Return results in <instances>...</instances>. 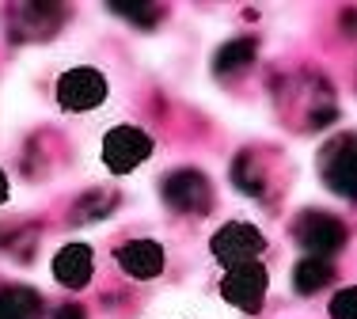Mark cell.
<instances>
[{
    "label": "cell",
    "instance_id": "obj_1",
    "mask_svg": "<svg viewBox=\"0 0 357 319\" xmlns=\"http://www.w3.org/2000/svg\"><path fill=\"white\" fill-rule=\"evenodd\" d=\"M107 99V77L99 69L76 65V69L57 77V103L65 111H91Z\"/></svg>",
    "mask_w": 357,
    "mask_h": 319
},
{
    "label": "cell",
    "instance_id": "obj_2",
    "mask_svg": "<svg viewBox=\"0 0 357 319\" xmlns=\"http://www.w3.org/2000/svg\"><path fill=\"white\" fill-rule=\"evenodd\" d=\"M262 247H266L262 232L251 228V224H243V221L225 224L213 236V255H217V263H225V270L243 266V263H259Z\"/></svg>",
    "mask_w": 357,
    "mask_h": 319
},
{
    "label": "cell",
    "instance_id": "obj_3",
    "mask_svg": "<svg viewBox=\"0 0 357 319\" xmlns=\"http://www.w3.org/2000/svg\"><path fill=\"white\" fill-rule=\"evenodd\" d=\"M220 297L232 308H240V312H259L262 297H266V270H262V263L232 266L220 278Z\"/></svg>",
    "mask_w": 357,
    "mask_h": 319
},
{
    "label": "cell",
    "instance_id": "obj_4",
    "mask_svg": "<svg viewBox=\"0 0 357 319\" xmlns=\"http://www.w3.org/2000/svg\"><path fill=\"white\" fill-rule=\"evenodd\" d=\"M149 153H152V141H149V133L137 130V125H114L103 137V164L118 175H126L137 164H144Z\"/></svg>",
    "mask_w": 357,
    "mask_h": 319
},
{
    "label": "cell",
    "instance_id": "obj_5",
    "mask_svg": "<svg viewBox=\"0 0 357 319\" xmlns=\"http://www.w3.org/2000/svg\"><path fill=\"white\" fill-rule=\"evenodd\" d=\"M164 198H167V205H175V209L202 213V209L209 205V182L202 179L198 171H175V175H167V182H164Z\"/></svg>",
    "mask_w": 357,
    "mask_h": 319
},
{
    "label": "cell",
    "instance_id": "obj_6",
    "mask_svg": "<svg viewBox=\"0 0 357 319\" xmlns=\"http://www.w3.org/2000/svg\"><path fill=\"white\" fill-rule=\"evenodd\" d=\"M118 266H122L130 278L149 281L164 270V247L152 243V240H133V243H126V247H118Z\"/></svg>",
    "mask_w": 357,
    "mask_h": 319
},
{
    "label": "cell",
    "instance_id": "obj_7",
    "mask_svg": "<svg viewBox=\"0 0 357 319\" xmlns=\"http://www.w3.org/2000/svg\"><path fill=\"white\" fill-rule=\"evenodd\" d=\"M342 240H346V232H342V224L338 221H331V217H304V224H301V243L312 251V258H323V255H331V251H338L342 247Z\"/></svg>",
    "mask_w": 357,
    "mask_h": 319
},
{
    "label": "cell",
    "instance_id": "obj_8",
    "mask_svg": "<svg viewBox=\"0 0 357 319\" xmlns=\"http://www.w3.org/2000/svg\"><path fill=\"white\" fill-rule=\"evenodd\" d=\"M54 278L61 281V285L80 289V285L91 278V251L84 247V243H69L65 251H57V258H54Z\"/></svg>",
    "mask_w": 357,
    "mask_h": 319
},
{
    "label": "cell",
    "instance_id": "obj_9",
    "mask_svg": "<svg viewBox=\"0 0 357 319\" xmlns=\"http://www.w3.org/2000/svg\"><path fill=\"white\" fill-rule=\"evenodd\" d=\"M354 160H350V145H335L327 156H323V179H327L331 190L350 198L354 194Z\"/></svg>",
    "mask_w": 357,
    "mask_h": 319
},
{
    "label": "cell",
    "instance_id": "obj_10",
    "mask_svg": "<svg viewBox=\"0 0 357 319\" xmlns=\"http://www.w3.org/2000/svg\"><path fill=\"white\" fill-rule=\"evenodd\" d=\"M38 297L27 289H4L0 293V319H35Z\"/></svg>",
    "mask_w": 357,
    "mask_h": 319
},
{
    "label": "cell",
    "instance_id": "obj_11",
    "mask_svg": "<svg viewBox=\"0 0 357 319\" xmlns=\"http://www.w3.org/2000/svg\"><path fill=\"white\" fill-rule=\"evenodd\" d=\"M293 285H296V293H316V289H323L327 285V278H331V266H327V258H304L301 266L293 270Z\"/></svg>",
    "mask_w": 357,
    "mask_h": 319
},
{
    "label": "cell",
    "instance_id": "obj_12",
    "mask_svg": "<svg viewBox=\"0 0 357 319\" xmlns=\"http://www.w3.org/2000/svg\"><path fill=\"white\" fill-rule=\"evenodd\" d=\"M251 57H255V42H251V38L228 42V46L217 54V72H236L240 65H248Z\"/></svg>",
    "mask_w": 357,
    "mask_h": 319
},
{
    "label": "cell",
    "instance_id": "obj_13",
    "mask_svg": "<svg viewBox=\"0 0 357 319\" xmlns=\"http://www.w3.org/2000/svg\"><path fill=\"white\" fill-rule=\"evenodd\" d=\"M114 12L118 15H126V20H137V23H144V27H149V23H156V8H141V4H114Z\"/></svg>",
    "mask_w": 357,
    "mask_h": 319
},
{
    "label": "cell",
    "instance_id": "obj_14",
    "mask_svg": "<svg viewBox=\"0 0 357 319\" xmlns=\"http://www.w3.org/2000/svg\"><path fill=\"white\" fill-rule=\"evenodd\" d=\"M354 316V289L346 285L335 300H331V319H350Z\"/></svg>",
    "mask_w": 357,
    "mask_h": 319
},
{
    "label": "cell",
    "instance_id": "obj_15",
    "mask_svg": "<svg viewBox=\"0 0 357 319\" xmlns=\"http://www.w3.org/2000/svg\"><path fill=\"white\" fill-rule=\"evenodd\" d=\"M236 179H240V190H255V194H259V175L251 171V156H243L240 164H236Z\"/></svg>",
    "mask_w": 357,
    "mask_h": 319
},
{
    "label": "cell",
    "instance_id": "obj_16",
    "mask_svg": "<svg viewBox=\"0 0 357 319\" xmlns=\"http://www.w3.org/2000/svg\"><path fill=\"white\" fill-rule=\"evenodd\" d=\"M57 319H84V316L76 312V308H69V312H61V316H57Z\"/></svg>",
    "mask_w": 357,
    "mask_h": 319
},
{
    "label": "cell",
    "instance_id": "obj_17",
    "mask_svg": "<svg viewBox=\"0 0 357 319\" xmlns=\"http://www.w3.org/2000/svg\"><path fill=\"white\" fill-rule=\"evenodd\" d=\"M4 198H8V179L0 175V201H4Z\"/></svg>",
    "mask_w": 357,
    "mask_h": 319
}]
</instances>
